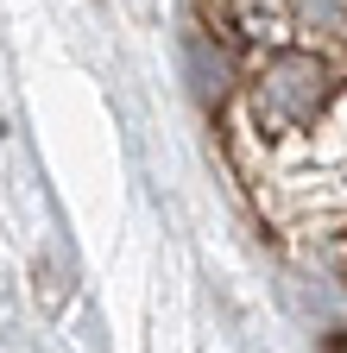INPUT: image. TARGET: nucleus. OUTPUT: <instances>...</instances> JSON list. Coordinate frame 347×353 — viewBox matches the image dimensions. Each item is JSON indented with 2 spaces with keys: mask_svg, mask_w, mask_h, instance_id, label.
I'll return each mask as SVG.
<instances>
[{
  "mask_svg": "<svg viewBox=\"0 0 347 353\" xmlns=\"http://www.w3.org/2000/svg\"><path fill=\"white\" fill-rule=\"evenodd\" d=\"M328 353H347V334H341V341H335V347H328Z\"/></svg>",
  "mask_w": 347,
  "mask_h": 353,
  "instance_id": "4",
  "label": "nucleus"
},
{
  "mask_svg": "<svg viewBox=\"0 0 347 353\" xmlns=\"http://www.w3.org/2000/svg\"><path fill=\"white\" fill-rule=\"evenodd\" d=\"M303 19H310V26H316V19H322V26H341V19H347V0H303Z\"/></svg>",
  "mask_w": 347,
  "mask_h": 353,
  "instance_id": "3",
  "label": "nucleus"
},
{
  "mask_svg": "<svg viewBox=\"0 0 347 353\" xmlns=\"http://www.w3.org/2000/svg\"><path fill=\"white\" fill-rule=\"evenodd\" d=\"M184 57H190V76H196V101H202V108H221V95H228V63L208 57V44H202L196 32L184 38Z\"/></svg>",
  "mask_w": 347,
  "mask_h": 353,
  "instance_id": "2",
  "label": "nucleus"
},
{
  "mask_svg": "<svg viewBox=\"0 0 347 353\" xmlns=\"http://www.w3.org/2000/svg\"><path fill=\"white\" fill-rule=\"evenodd\" d=\"M328 70L322 57L310 51H278L266 70H259V88H252V108L266 126H310L322 108H328Z\"/></svg>",
  "mask_w": 347,
  "mask_h": 353,
  "instance_id": "1",
  "label": "nucleus"
}]
</instances>
